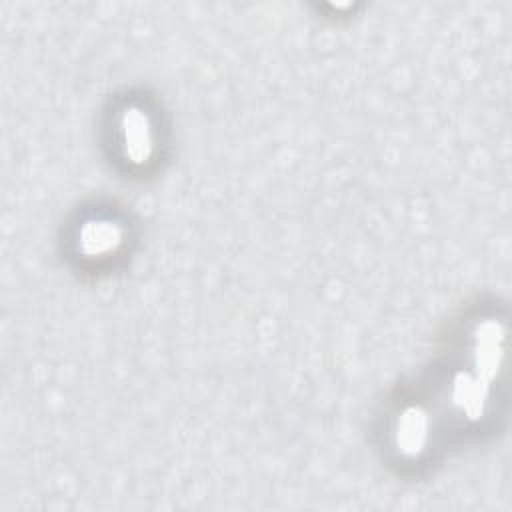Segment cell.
I'll return each instance as SVG.
<instances>
[{
  "mask_svg": "<svg viewBox=\"0 0 512 512\" xmlns=\"http://www.w3.org/2000/svg\"><path fill=\"white\" fill-rule=\"evenodd\" d=\"M504 324L494 310L462 316L438 356L382 414V450L398 472H424L498 428Z\"/></svg>",
  "mask_w": 512,
  "mask_h": 512,
  "instance_id": "obj_1",
  "label": "cell"
},
{
  "mask_svg": "<svg viewBox=\"0 0 512 512\" xmlns=\"http://www.w3.org/2000/svg\"><path fill=\"white\" fill-rule=\"evenodd\" d=\"M158 120L138 102H128L110 120V142L122 162L134 170L146 168L158 152Z\"/></svg>",
  "mask_w": 512,
  "mask_h": 512,
  "instance_id": "obj_2",
  "label": "cell"
},
{
  "mask_svg": "<svg viewBox=\"0 0 512 512\" xmlns=\"http://www.w3.org/2000/svg\"><path fill=\"white\" fill-rule=\"evenodd\" d=\"M124 226L114 216L94 214L88 216L82 226L76 230L74 244L78 256L86 260H106L108 256H116L124 248Z\"/></svg>",
  "mask_w": 512,
  "mask_h": 512,
  "instance_id": "obj_3",
  "label": "cell"
}]
</instances>
